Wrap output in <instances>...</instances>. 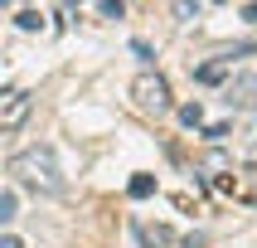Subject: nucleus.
<instances>
[{
  "label": "nucleus",
  "mask_w": 257,
  "mask_h": 248,
  "mask_svg": "<svg viewBox=\"0 0 257 248\" xmlns=\"http://www.w3.org/2000/svg\"><path fill=\"white\" fill-rule=\"evenodd\" d=\"M10 175L39 195H63V171H58V156L49 146H29V151L10 156Z\"/></svg>",
  "instance_id": "nucleus-1"
},
{
  "label": "nucleus",
  "mask_w": 257,
  "mask_h": 248,
  "mask_svg": "<svg viewBox=\"0 0 257 248\" xmlns=\"http://www.w3.org/2000/svg\"><path fill=\"white\" fill-rule=\"evenodd\" d=\"M131 98H136V107H141V112H170L175 102H170V83H165V78H160V73H136V78H131Z\"/></svg>",
  "instance_id": "nucleus-2"
},
{
  "label": "nucleus",
  "mask_w": 257,
  "mask_h": 248,
  "mask_svg": "<svg viewBox=\"0 0 257 248\" xmlns=\"http://www.w3.org/2000/svg\"><path fill=\"white\" fill-rule=\"evenodd\" d=\"M29 112H34V98H29L25 88H0V131L25 127Z\"/></svg>",
  "instance_id": "nucleus-3"
},
{
  "label": "nucleus",
  "mask_w": 257,
  "mask_h": 248,
  "mask_svg": "<svg viewBox=\"0 0 257 248\" xmlns=\"http://www.w3.org/2000/svg\"><path fill=\"white\" fill-rule=\"evenodd\" d=\"M136 233H141V243H146V248H165V243H175V233L165 229V224H141Z\"/></svg>",
  "instance_id": "nucleus-4"
},
{
  "label": "nucleus",
  "mask_w": 257,
  "mask_h": 248,
  "mask_svg": "<svg viewBox=\"0 0 257 248\" xmlns=\"http://www.w3.org/2000/svg\"><path fill=\"white\" fill-rule=\"evenodd\" d=\"M228 68H233V63L218 54L214 63H204V68H199V83H223V78H228Z\"/></svg>",
  "instance_id": "nucleus-5"
},
{
  "label": "nucleus",
  "mask_w": 257,
  "mask_h": 248,
  "mask_svg": "<svg viewBox=\"0 0 257 248\" xmlns=\"http://www.w3.org/2000/svg\"><path fill=\"white\" fill-rule=\"evenodd\" d=\"M126 190H131V200H151V195H156V180H151V175H136Z\"/></svg>",
  "instance_id": "nucleus-6"
},
{
  "label": "nucleus",
  "mask_w": 257,
  "mask_h": 248,
  "mask_svg": "<svg viewBox=\"0 0 257 248\" xmlns=\"http://www.w3.org/2000/svg\"><path fill=\"white\" fill-rule=\"evenodd\" d=\"M180 122H185V127H199V122H204V107H199V102H185V107H180Z\"/></svg>",
  "instance_id": "nucleus-7"
},
{
  "label": "nucleus",
  "mask_w": 257,
  "mask_h": 248,
  "mask_svg": "<svg viewBox=\"0 0 257 248\" xmlns=\"http://www.w3.org/2000/svg\"><path fill=\"white\" fill-rule=\"evenodd\" d=\"M15 25H20V29H39L44 15H39V10H20V15H15Z\"/></svg>",
  "instance_id": "nucleus-8"
},
{
  "label": "nucleus",
  "mask_w": 257,
  "mask_h": 248,
  "mask_svg": "<svg viewBox=\"0 0 257 248\" xmlns=\"http://www.w3.org/2000/svg\"><path fill=\"white\" fill-rule=\"evenodd\" d=\"M10 219H15V195L0 190V224H10Z\"/></svg>",
  "instance_id": "nucleus-9"
},
{
  "label": "nucleus",
  "mask_w": 257,
  "mask_h": 248,
  "mask_svg": "<svg viewBox=\"0 0 257 248\" xmlns=\"http://www.w3.org/2000/svg\"><path fill=\"white\" fill-rule=\"evenodd\" d=\"M97 10H102V15H107V20H121V15H126V5H121V0H102Z\"/></svg>",
  "instance_id": "nucleus-10"
},
{
  "label": "nucleus",
  "mask_w": 257,
  "mask_h": 248,
  "mask_svg": "<svg viewBox=\"0 0 257 248\" xmlns=\"http://www.w3.org/2000/svg\"><path fill=\"white\" fill-rule=\"evenodd\" d=\"M0 248H25V243H20L15 233H5V238H0Z\"/></svg>",
  "instance_id": "nucleus-11"
},
{
  "label": "nucleus",
  "mask_w": 257,
  "mask_h": 248,
  "mask_svg": "<svg viewBox=\"0 0 257 248\" xmlns=\"http://www.w3.org/2000/svg\"><path fill=\"white\" fill-rule=\"evenodd\" d=\"M243 20H252V25H257V5H243Z\"/></svg>",
  "instance_id": "nucleus-12"
}]
</instances>
